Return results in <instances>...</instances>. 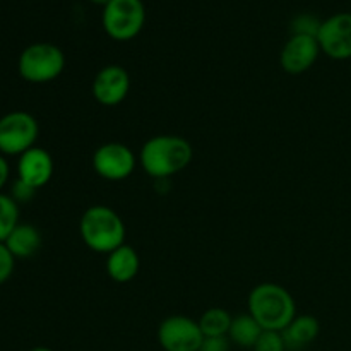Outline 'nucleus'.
<instances>
[{
	"label": "nucleus",
	"mask_w": 351,
	"mask_h": 351,
	"mask_svg": "<svg viewBox=\"0 0 351 351\" xmlns=\"http://www.w3.org/2000/svg\"><path fill=\"white\" fill-rule=\"evenodd\" d=\"M194 149L180 136H154L144 143L139 153V163L149 177L165 180L191 165Z\"/></svg>",
	"instance_id": "1"
},
{
	"label": "nucleus",
	"mask_w": 351,
	"mask_h": 351,
	"mask_svg": "<svg viewBox=\"0 0 351 351\" xmlns=\"http://www.w3.org/2000/svg\"><path fill=\"white\" fill-rule=\"evenodd\" d=\"M249 314L264 331L281 332L297 315L290 291L276 283H261L249 295Z\"/></svg>",
	"instance_id": "2"
},
{
	"label": "nucleus",
	"mask_w": 351,
	"mask_h": 351,
	"mask_svg": "<svg viewBox=\"0 0 351 351\" xmlns=\"http://www.w3.org/2000/svg\"><path fill=\"white\" fill-rule=\"evenodd\" d=\"M79 233L89 250L106 256L125 243V225L122 218L103 204L86 209L79 223Z\"/></svg>",
	"instance_id": "3"
},
{
	"label": "nucleus",
	"mask_w": 351,
	"mask_h": 351,
	"mask_svg": "<svg viewBox=\"0 0 351 351\" xmlns=\"http://www.w3.org/2000/svg\"><path fill=\"white\" fill-rule=\"evenodd\" d=\"M19 75L31 84L55 81L65 69V55L57 45L40 41L23 50L17 62Z\"/></svg>",
	"instance_id": "4"
},
{
	"label": "nucleus",
	"mask_w": 351,
	"mask_h": 351,
	"mask_svg": "<svg viewBox=\"0 0 351 351\" xmlns=\"http://www.w3.org/2000/svg\"><path fill=\"white\" fill-rule=\"evenodd\" d=\"M146 7L143 0H110L103 7V29L115 41L134 40L143 31Z\"/></svg>",
	"instance_id": "5"
},
{
	"label": "nucleus",
	"mask_w": 351,
	"mask_h": 351,
	"mask_svg": "<svg viewBox=\"0 0 351 351\" xmlns=\"http://www.w3.org/2000/svg\"><path fill=\"white\" fill-rule=\"evenodd\" d=\"M40 134L36 119L27 112H10L0 119V154L21 156L34 147Z\"/></svg>",
	"instance_id": "6"
},
{
	"label": "nucleus",
	"mask_w": 351,
	"mask_h": 351,
	"mask_svg": "<svg viewBox=\"0 0 351 351\" xmlns=\"http://www.w3.org/2000/svg\"><path fill=\"white\" fill-rule=\"evenodd\" d=\"M158 341L165 351H199L204 335L194 319L187 315H170L158 328Z\"/></svg>",
	"instance_id": "7"
},
{
	"label": "nucleus",
	"mask_w": 351,
	"mask_h": 351,
	"mask_svg": "<svg viewBox=\"0 0 351 351\" xmlns=\"http://www.w3.org/2000/svg\"><path fill=\"white\" fill-rule=\"evenodd\" d=\"M93 168L105 180H125L136 170V154L122 143L101 144L93 154Z\"/></svg>",
	"instance_id": "8"
},
{
	"label": "nucleus",
	"mask_w": 351,
	"mask_h": 351,
	"mask_svg": "<svg viewBox=\"0 0 351 351\" xmlns=\"http://www.w3.org/2000/svg\"><path fill=\"white\" fill-rule=\"evenodd\" d=\"M317 41L322 53L332 60L351 58V12H338L322 21Z\"/></svg>",
	"instance_id": "9"
},
{
	"label": "nucleus",
	"mask_w": 351,
	"mask_h": 351,
	"mask_svg": "<svg viewBox=\"0 0 351 351\" xmlns=\"http://www.w3.org/2000/svg\"><path fill=\"white\" fill-rule=\"evenodd\" d=\"M93 98L103 106H117L130 91V75L122 65H105L93 79Z\"/></svg>",
	"instance_id": "10"
},
{
	"label": "nucleus",
	"mask_w": 351,
	"mask_h": 351,
	"mask_svg": "<svg viewBox=\"0 0 351 351\" xmlns=\"http://www.w3.org/2000/svg\"><path fill=\"white\" fill-rule=\"evenodd\" d=\"M319 53H321V47H319L317 38L291 34L280 53V64L288 74H304L317 62Z\"/></svg>",
	"instance_id": "11"
},
{
	"label": "nucleus",
	"mask_w": 351,
	"mask_h": 351,
	"mask_svg": "<svg viewBox=\"0 0 351 351\" xmlns=\"http://www.w3.org/2000/svg\"><path fill=\"white\" fill-rule=\"evenodd\" d=\"M53 177V158L43 147H31L19 156L17 178L33 189H41Z\"/></svg>",
	"instance_id": "12"
},
{
	"label": "nucleus",
	"mask_w": 351,
	"mask_h": 351,
	"mask_svg": "<svg viewBox=\"0 0 351 351\" xmlns=\"http://www.w3.org/2000/svg\"><path fill=\"white\" fill-rule=\"evenodd\" d=\"M141 267L139 254L127 243L120 245L108 254L106 259V273L115 283H129L137 276Z\"/></svg>",
	"instance_id": "13"
},
{
	"label": "nucleus",
	"mask_w": 351,
	"mask_h": 351,
	"mask_svg": "<svg viewBox=\"0 0 351 351\" xmlns=\"http://www.w3.org/2000/svg\"><path fill=\"white\" fill-rule=\"evenodd\" d=\"M321 326L314 315H295L293 321L281 331L287 350H302L311 345L319 336Z\"/></svg>",
	"instance_id": "14"
},
{
	"label": "nucleus",
	"mask_w": 351,
	"mask_h": 351,
	"mask_svg": "<svg viewBox=\"0 0 351 351\" xmlns=\"http://www.w3.org/2000/svg\"><path fill=\"white\" fill-rule=\"evenodd\" d=\"M3 243L16 259H29L40 250L41 233L36 226L19 223Z\"/></svg>",
	"instance_id": "15"
},
{
	"label": "nucleus",
	"mask_w": 351,
	"mask_h": 351,
	"mask_svg": "<svg viewBox=\"0 0 351 351\" xmlns=\"http://www.w3.org/2000/svg\"><path fill=\"white\" fill-rule=\"evenodd\" d=\"M264 329L261 328L259 322L252 317L250 314H240L233 317L232 326H230L228 338L233 345L240 346V348H254L259 336L263 335Z\"/></svg>",
	"instance_id": "16"
},
{
	"label": "nucleus",
	"mask_w": 351,
	"mask_h": 351,
	"mask_svg": "<svg viewBox=\"0 0 351 351\" xmlns=\"http://www.w3.org/2000/svg\"><path fill=\"white\" fill-rule=\"evenodd\" d=\"M233 317L228 311L219 307L208 308L199 319V328H201L204 338L209 336H228L230 326H232Z\"/></svg>",
	"instance_id": "17"
},
{
	"label": "nucleus",
	"mask_w": 351,
	"mask_h": 351,
	"mask_svg": "<svg viewBox=\"0 0 351 351\" xmlns=\"http://www.w3.org/2000/svg\"><path fill=\"white\" fill-rule=\"evenodd\" d=\"M19 225V204L12 199L0 192V243L7 240L12 230Z\"/></svg>",
	"instance_id": "18"
},
{
	"label": "nucleus",
	"mask_w": 351,
	"mask_h": 351,
	"mask_svg": "<svg viewBox=\"0 0 351 351\" xmlns=\"http://www.w3.org/2000/svg\"><path fill=\"white\" fill-rule=\"evenodd\" d=\"M321 24L322 21H319L312 14H300L291 21V34H305V36L317 38Z\"/></svg>",
	"instance_id": "19"
},
{
	"label": "nucleus",
	"mask_w": 351,
	"mask_h": 351,
	"mask_svg": "<svg viewBox=\"0 0 351 351\" xmlns=\"http://www.w3.org/2000/svg\"><path fill=\"white\" fill-rule=\"evenodd\" d=\"M254 351H287L283 335L278 331H263L257 343L254 345Z\"/></svg>",
	"instance_id": "20"
},
{
	"label": "nucleus",
	"mask_w": 351,
	"mask_h": 351,
	"mask_svg": "<svg viewBox=\"0 0 351 351\" xmlns=\"http://www.w3.org/2000/svg\"><path fill=\"white\" fill-rule=\"evenodd\" d=\"M14 266H16V257L7 249L5 243H0V285L12 276Z\"/></svg>",
	"instance_id": "21"
},
{
	"label": "nucleus",
	"mask_w": 351,
	"mask_h": 351,
	"mask_svg": "<svg viewBox=\"0 0 351 351\" xmlns=\"http://www.w3.org/2000/svg\"><path fill=\"white\" fill-rule=\"evenodd\" d=\"M34 192H36V189H33V187H31V185L24 184L23 180H19V178H17V180L14 182V185H12V199L17 202V204H19V202L31 201V199L34 197Z\"/></svg>",
	"instance_id": "22"
},
{
	"label": "nucleus",
	"mask_w": 351,
	"mask_h": 351,
	"mask_svg": "<svg viewBox=\"0 0 351 351\" xmlns=\"http://www.w3.org/2000/svg\"><path fill=\"white\" fill-rule=\"evenodd\" d=\"M230 345L228 336H209L202 341L201 351H230Z\"/></svg>",
	"instance_id": "23"
},
{
	"label": "nucleus",
	"mask_w": 351,
	"mask_h": 351,
	"mask_svg": "<svg viewBox=\"0 0 351 351\" xmlns=\"http://www.w3.org/2000/svg\"><path fill=\"white\" fill-rule=\"evenodd\" d=\"M7 180H9V163H7L5 158L0 154V192L5 187Z\"/></svg>",
	"instance_id": "24"
},
{
	"label": "nucleus",
	"mask_w": 351,
	"mask_h": 351,
	"mask_svg": "<svg viewBox=\"0 0 351 351\" xmlns=\"http://www.w3.org/2000/svg\"><path fill=\"white\" fill-rule=\"evenodd\" d=\"M89 2H93V3H96V5H101V7H105L106 3L110 2V0H89Z\"/></svg>",
	"instance_id": "25"
},
{
	"label": "nucleus",
	"mask_w": 351,
	"mask_h": 351,
	"mask_svg": "<svg viewBox=\"0 0 351 351\" xmlns=\"http://www.w3.org/2000/svg\"><path fill=\"white\" fill-rule=\"evenodd\" d=\"M29 351H53V350L47 348V346H36V348H33V350H29Z\"/></svg>",
	"instance_id": "26"
},
{
	"label": "nucleus",
	"mask_w": 351,
	"mask_h": 351,
	"mask_svg": "<svg viewBox=\"0 0 351 351\" xmlns=\"http://www.w3.org/2000/svg\"><path fill=\"white\" fill-rule=\"evenodd\" d=\"M199 351H201V350H199Z\"/></svg>",
	"instance_id": "27"
}]
</instances>
